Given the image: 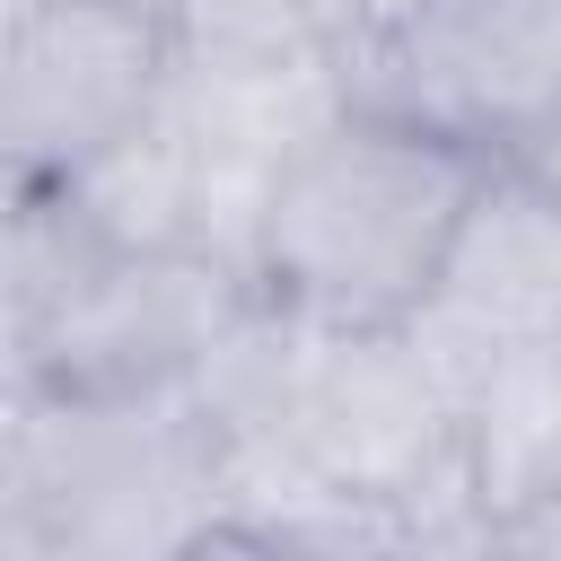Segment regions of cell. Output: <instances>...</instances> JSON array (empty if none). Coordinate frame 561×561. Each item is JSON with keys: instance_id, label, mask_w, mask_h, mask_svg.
<instances>
[{"instance_id": "obj_3", "label": "cell", "mask_w": 561, "mask_h": 561, "mask_svg": "<svg viewBox=\"0 0 561 561\" xmlns=\"http://www.w3.org/2000/svg\"><path fill=\"white\" fill-rule=\"evenodd\" d=\"M254 272L202 237L184 245H123L105 280L35 342L9 359V386H70V394H158L193 386L202 359L237 333L254 307Z\"/></svg>"}, {"instance_id": "obj_9", "label": "cell", "mask_w": 561, "mask_h": 561, "mask_svg": "<svg viewBox=\"0 0 561 561\" xmlns=\"http://www.w3.org/2000/svg\"><path fill=\"white\" fill-rule=\"evenodd\" d=\"M500 167H508V175H526L535 193H552V202H561V114H552V123H535L526 140H508V149H500Z\"/></svg>"}, {"instance_id": "obj_4", "label": "cell", "mask_w": 561, "mask_h": 561, "mask_svg": "<svg viewBox=\"0 0 561 561\" xmlns=\"http://www.w3.org/2000/svg\"><path fill=\"white\" fill-rule=\"evenodd\" d=\"M342 96L421 114L500 158L561 114V0H456L412 44L342 61Z\"/></svg>"}, {"instance_id": "obj_2", "label": "cell", "mask_w": 561, "mask_h": 561, "mask_svg": "<svg viewBox=\"0 0 561 561\" xmlns=\"http://www.w3.org/2000/svg\"><path fill=\"white\" fill-rule=\"evenodd\" d=\"M175 96V44L149 0H53L0 26L9 184H61Z\"/></svg>"}, {"instance_id": "obj_6", "label": "cell", "mask_w": 561, "mask_h": 561, "mask_svg": "<svg viewBox=\"0 0 561 561\" xmlns=\"http://www.w3.org/2000/svg\"><path fill=\"white\" fill-rule=\"evenodd\" d=\"M158 18H167V44H175V70L263 79V70L333 61L316 0H158Z\"/></svg>"}, {"instance_id": "obj_8", "label": "cell", "mask_w": 561, "mask_h": 561, "mask_svg": "<svg viewBox=\"0 0 561 561\" xmlns=\"http://www.w3.org/2000/svg\"><path fill=\"white\" fill-rule=\"evenodd\" d=\"M482 552H535V561H561V473L535 482L526 500H508L491 517V543Z\"/></svg>"}, {"instance_id": "obj_7", "label": "cell", "mask_w": 561, "mask_h": 561, "mask_svg": "<svg viewBox=\"0 0 561 561\" xmlns=\"http://www.w3.org/2000/svg\"><path fill=\"white\" fill-rule=\"evenodd\" d=\"M316 9H324V35H333V61H368V53H394L421 26H438L456 0H316Z\"/></svg>"}, {"instance_id": "obj_1", "label": "cell", "mask_w": 561, "mask_h": 561, "mask_svg": "<svg viewBox=\"0 0 561 561\" xmlns=\"http://www.w3.org/2000/svg\"><path fill=\"white\" fill-rule=\"evenodd\" d=\"M482 184H491V149L421 114L342 96L272 167L245 237V272L263 307H280L307 333H394L438 298Z\"/></svg>"}, {"instance_id": "obj_5", "label": "cell", "mask_w": 561, "mask_h": 561, "mask_svg": "<svg viewBox=\"0 0 561 561\" xmlns=\"http://www.w3.org/2000/svg\"><path fill=\"white\" fill-rule=\"evenodd\" d=\"M430 307L473 324L482 342H508V351L561 342V202L491 158V184L465 210V237H456Z\"/></svg>"}]
</instances>
